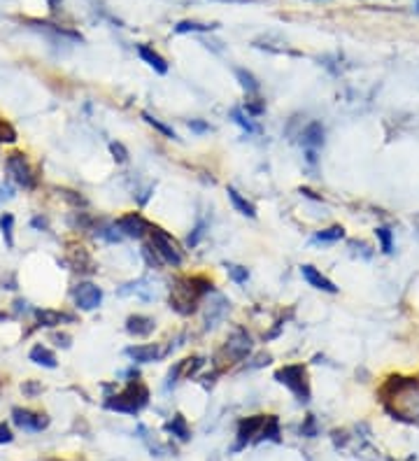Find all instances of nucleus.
Returning a JSON list of instances; mask_svg holds the SVG:
<instances>
[{
  "label": "nucleus",
  "mask_w": 419,
  "mask_h": 461,
  "mask_svg": "<svg viewBox=\"0 0 419 461\" xmlns=\"http://www.w3.org/2000/svg\"><path fill=\"white\" fill-rule=\"evenodd\" d=\"M209 289V284L205 280H187L180 282L177 287H173L171 294V305L177 310L180 315H191L196 310V303L198 298Z\"/></svg>",
  "instance_id": "1"
},
{
  "label": "nucleus",
  "mask_w": 419,
  "mask_h": 461,
  "mask_svg": "<svg viewBox=\"0 0 419 461\" xmlns=\"http://www.w3.org/2000/svg\"><path fill=\"white\" fill-rule=\"evenodd\" d=\"M147 398H150V391H147L145 384L143 382H131L124 389V394L112 396L105 405L110 410H117V412H138L140 408H145L147 405Z\"/></svg>",
  "instance_id": "2"
},
{
  "label": "nucleus",
  "mask_w": 419,
  "mask_h": 461,
  "mask_svg": "<svg viewBox=\"0 0 419 461\" xmlns=\"http://www.w3.org/2000/svg\"><path fill=\"white\" fill-rule=\"evenodd\" d=\"M275 380L282 382L285 387H289L296 394L299 401H310V384H308V373L303 366L294 364V366H285L275 373Z\"/></svg>",
  "instance_id": "3"
},
{
  "label": "nucleus",
  "mask_w": 419,
  "mask_h": 461,
  "mask_svg": "<svg viewBox=\"0 0 419 461\" xmlns=\"http://www.w3.org/2000/svg\"><path fill=\"white\" fill-rule=\"evenodd\" d=\"M152 233V245H154V252L159 254L161 261L171 263V266H182V261H184V254H182V249L177 247V242H175L171 235L166 233L164 228L154 226L150 228Z\"/></svg>",
  "instance_id": "4"
},
{
  "label": "nucleus",
  "mask_w": 419,
  "mask_h": 461,
  "mask_svg": "<svg viewBox=\"0 0 419 461\" xmlns=\"http://www.w3.org/2000/svg\"><path fill=\"white\" fill-rule=\"evenodd\" d=\"M8 173H10V178L24 189H31L33 185H35V178H33V171H31L29 161H26L24 154H19V152L10 154L8 157Z\"/></svg>",
  "instance_id": "5"
},
{
  "label": "nucleus",
  "mask_w": 419,
  "mask_h": 461,
  "mask_svg": "<svg viewBox=\"0 0 419 461\" xmlns=\"http://www.w3.org/2000/svg\"><path fill=\"white\" fill-rule=\"evenodd\" d=\"M72 298H75V305L79 310H96L103 301V289L91 282H82L72 289Z\"/></svg>",
  "instance_id": "6"
},
{
  "label": "nucleus",
  "mask_w": 419,
  "mask_h": 461,
  "mask_svg": "<svg viewBox=\"0 0 419 461\" xmlns=\"http://www.w3.org/2000/svg\"><path fill=\"white\" fill-rule=\"evenodd\" d=\"M117 230L121 235H126V238H143V235L150 230L152 226L147 224L145 217H140L138 212H131V214H124L121 219L114 224Z\"/></svg>",
  "instance_id": "7"
},
{
  "label": "nucleus",
  "mask_w": 419,
  "mask_h": 461,
  "mask_svg": "<svg viewBox=\"0 0 419 461\" xmlns=\"http://www.w3.org/2000/svg\"><path fill=\"white\" fill-rule=\"evenodd\" d=\"M166 354V350L161 347L157 343H150V345H131L126 347V357L133 359L138 364H152V361H159L161 357Z\"/></svg>",
  "instance_id": "8"
},
{
  "label": "nucleus",
  "mask_w": 419,
  "mask_h": 461,
  "mask_svg": "<svg viewBox=\"0 0 419 461\" xmlns=\"http://www.w3.org/2000/svg\"><path fill=\"white\" fill-rule=\"evenodd\" d=\"M12 419H15L17 426H22V429H26V431H40V429H45V426L49 424V419H47L45 415H35V412L22 410V408H15V412H12Z\"/></svg>",
  "instance_id": "9"
},
{
  "label": "nucleus",
  "mask_w": 419,
  "mask_h": 461,
  "mask_svg": "<svg viewBox=\"0 0 419 461\" xmlns=\"http://www.w3.org/2000/svg\"><path fill=\"white\" fill-rule=\"evenodd\" d=\"M154 327H157V322L147 315H131L126 320V331L135 338H147L154 331Z\"/></svg>",
  "instance_id": "10"
},
{
  "label": "nucleus",
  "mask_w": 419,
  "mask_h": 461,
  "mask_svg": "<svg viewBox=\"0 0 419 461\" xmlns=\"http://www.w3.org/2000/svg\"><path fill=\"white\" fill-rule=\"evenodd\" d=\"M249 350H252V341H249V336L245 331H235V336L228 341L226 345V352L228 357L235 359V361H240V359H245L249 354Z\"/></svg>",
  "instance_id": "11"
},
{
  "label": "nucleus",
  "mask_w": 419,
  "mask_h": 461,
  "mask_svg": "<svg viewBox=\"0 0 419 461\" xmlns=\"http://www.w3.org/2000/svg\"><path fill=\"white\" fill-rule=\"evenodd\" d=\"M301 273H303V277L308 280L310 287H315V289H319V291H326V294H335V291H338L335 284L331 282L326 275H322L315 266H303Z\"/></svg>",
  "instance_id": "12"
},
{
  "label": "nucleus",
  "mask_w": 419,
  "mask_h": 461,
  "mask_svg": "<svg viewBox=\"0 0 419 461\" xmlns=\"http://www.w3.org/2000/svg\"><path fill=\"white\" fill-rule=\"evenodd\" d=\"M138 54H140V58L145 61L147 65L150 68H154L159 75H166L168 72V63H166V58L161 56V54H157L152 49V47H147V45H140L138 47Z\"/></svg>",
  "instance_id": "13"
},
{
  "label": "nucleus",
  "mask_w": 419,
  "mask_h": 461,
  "mask_svg": "<svg viewBox=\"0 0 419 461\" xmlns=\"http://www.w3.org/2000/svg\"><path fill=\"white\" fill-rule=\"evenodd\" d=\"M263 422H266V417H261V415L249 417L247 422H242V424H240V431H238V447H245L249 440H252L254 433L263 426Z\"/></svg>",
  "instance_id": "14"
},
{
  "label": "nucleus",
  "mask_w": 419,
  "mask_h": 461,
  "mask_svg": "<svg viewBox=\"0 0 419 461\" xmlns=\"http://www.w3.org/2000/svg\"><path fill=\"white\" fill-rule=\"evenodd\" d=\"M31 361L38 364V366H45V368H56V354L45 347V345H35V347L31 350Z\"/></svg>",
  "instance_id": "15"
},
{
  "label": "nucleus",
  "mask_w": 419,
  "mask_h": 461,
  "mask_svg": "<svg viewBox=\"0 0 419 461\" xmlns=\"http://www.w3.org/2000/svg\"><path fill=\"white\" fill-rule=\"evenodd\" d=\"M303 145L308 149H317L324 145V126L319 121H313V124L303 131Z\"/></svg>",
  "instance_id": "16"
},
{
  "label": "nucleus",
  "mask_w": 419,
  "mask_h": 461,
  "mask_svg": "<svg viewBox=\"0 0 419 461\" xmlns=\"http://www.w3.org/2000/svg\"><path fill=\"white\" fill-rule=\"evenodd\" d=\"M228 198H231V203H233L235 210H238L240 214L249 217V219H254V217H256V208H254L247 198H242V196L235 192L233 187H228Z\"/></svg>",
  "instance_id": "17"
},
{
  "label": "nucleus",
  "mask_w": 419,
  "mask_h": 461,
  "mask_svg": "<svg viewBox=\"0 0 419 461\" xmlns=\"http://www.w3.org/2000/svg\"><path fill=\"white\" fill-rule=\"evenodd\" d=\"M35 317L42 327H58L63 320H70V317L61 315V313H56V310H35Z\"/></svg>",
  "instance_id": "18"
},
{
  "label": "nucleus",
  "mask_w": 419,
  "mask_h": 461,
  "mask_svg": "<svg viewBox=\"0 0 419 461\" xmlns=\"http://www.w3.org/2000/svg\"><path fill=\"white\" fill-rule=\"evenodd\" d=\"M235 77H238V82H240V86L245 89L247 93H256L259 91V82H256V77L249 70H245V68H238L235 70Z\"/></svg>",
  "instance_id": "19"
},
{
  "label": "nucleus",
  "mask_w": 419,
  "mask_h": 461,
  "mask_svg": "<svg viewBox=\"0 0 419 461\" xmlns=\"http://www.w3.org/2000/svg\"><path fill=\"white\" fill-rule=\"evenodd\" d=\"M217 24H198V22H180L175 26V33H207L214 31Z\"/></svg>",
  "instance_id": "20"
},
{
  "label": "nucleus",
  "mask_w": 419,
  "mask_h": 461,
  "mask_svg": "<svg viewBox=\"0 0 419 461\" xmlns=\"http://www.w3.org/2000/svg\"><path fill=\"white\" fill-rule=\"evenodd\" d=\"M345 238V228L342 226H331L326 230H319L315 235V242H335V240H342Z\"/></svg>",
  "instance_id": "21"
},
{
  "label": "nucleus",
  "mask_w": 419,
  "mask_h": 461,
  "mask_svg": "<svg viewBox=\"0 0 419 461\" xmlns=\"http://www.w3.org/2000/svg\"><path fill=\"white\" fill-rule=\"evenodd\" d=\"M143 119H145V121H147V124H150V126H154V128H157V131H161V133H164L166 138H173V140H177V133H175L171 126H166V124H164V121H161V119L152 117L150 112H143Z\"/></svg>",
  "instance_id": "22"
},
{
  "label": "nucleus",
  "mask_w": 419,
  "mask_h": 461,
  "mask_svg": "<svg viewBox=\"0 0 419 461\" xmlns=\"http://www.w3.org/2000/svg\"><path fill=\"white\" fill-rule=\"evenodd\" d=\"M12 226H15V217L12 214L0 217V228H3V238H5V245L8 247L15 245V238H12Z\"/></svg>",
  "instance_id": "23"
},
{
  "label": "nucleus",
  "mask_w": 419,
  "mask_h": 461,
  "mask_svg": "<svg viewBox=\"0 0 419 461\" xmlns=\"http://www.w3.org/2000/svg\"><path fill=\"white\" fill-rule=\"evenodd\" d=\"M231 119H233L238 126L245 128L247 133H254V131H256V126L252 124V119H249V114H245L242 110H238V107H235V110H231Z\"/></svg>",
  "instance_id": "24"
},
{
  "label": "nucleus",
  "mask_w": 419,
  "mask_h": 461,
  "mask_svg": "<svg viewBox=\"0 0 419 461\" xmlns=\"http://www.w3.org/2000/svg\"><path fill=\"white\" fill-rule=\"evenodd\" d=\"M168 431L177 433V436H180L182 440H187V438H189V431H187V422H184V417H182V415L173 417V422L168 424Z\"/></svg>",
  "instance_id": "25"
},
{
  "label": "nucleus",
  "mask_w": 419,
  "mask_h": 461,
  "mask_svg": "<svg viewBox=\"0 0 419 461\" xmlns=\"http://www.w3.org/2000/svg\"><path fill=\"white\" fill-rule=\"evenodd\" d=\"M245 112L249 114V117H261V114L266 112V103H263L261 98L247 100V105H245Z\"/></svg>",
  "instance_id": "26"
},
{
  "label": "nucleus",
  "mask_w": 419,
  "mask_h": 461,
  "mask_svg": "<svg viewBox=\"0 0 419 461\" xmlns=\"http://www.w3.org/2000/svg\"><path fill=\"white\" fill-rule=\"evenodd\" d=\"M110 152L117 164H126L128 161V149L121 145V142H110Z\"/></svg>",
  "instance_id": "27"
},
{
  "label": "nucleus",
  "mask_w": 419,
  "mask_h": 461,
  "mask_svg": "<svg viewBox=\"0 0 419 461\" xmlns=\"http://www.w3.org/2000/svg\"><path fill=\"white\" fill-rule=\"evenodd\" d=\"M228 268V275H231V280L233 282H238V284H242V282H247V277H249V270L247 268H242V266H226Z\"/></svg>",
  "instance_id": "28"
},
{
  "label": "nucleus",
  "mask_w": 419,
  "mask_h": 461,
  "mask_svg": "<svg viewBox=\"0 0 419 461\" xmlns=\"http://www.w3.org/2000/svg\"><path fill=\"white\" fill-rule=\"evenodd\" d=\"M375 235H377V238H380V242H382V252L391 254V230L384 228V226H380V228H375Z\"/></svg>",
  "instance_id": "29"
},
{
  "label": "nucleus",
  "mask_w": 419,
  "mask_h": 461,
  "mask_svg": "<svg viewBox=\"0 0 419 461\" xmlns=\"http://www.w3.org/2000/svg\"><path fill=\"white\" fill-rule=\"evenodd\" d=\"M17 140V133L8 121L0 119V142H15Z\"/></svg>",
  "instance_id": "30"
},
{
  "label": "nucleus",
  "mask_w": 419,
  "mask_h": 461,
  "mask_svg": "<svg viewBox=\"0 0 419 461\" xmlns=\"http://www.w3.org/2000/svg\"><path fill=\"white\" fill-rule=\"evenodd\" d=\"M203 235H205V224H198V226H196V230H193V235H189V247H196L198 245V240L203 238Z\"/></svg>",
  "instance_id": "31"
},
{
  "label": "nucleus",
  "mask_w": 419,
  "mask_h": 461,
  "mask_svg": "<svg viewBox=\"0 0 419 461\" xmlns=\"http://www.w3.org/2000/svg\"><path fill=\"white\" fill-rule=\"evenodd\" d=\"M189 128H191V131H196V133H207V131H209V126L205 124V121H198V119L189 121Z\"/></svg>",
  "instance_id": "32"
},
{
  "label": "nucleus",
  "mask_w": 419,
  "mask_h": 461,
  "mask_svg": "<svg viewBox=\"0 0 419 461\" xmlns=\"http://www.w3.org/2000/svg\"><path fill=\"white\" fill-rule=\"evenodd\" d=\"M12 440V433L5 424H0V443H10Z\"/></svg>",
  "instance_id": "33"
},
{
  "label": "nucleus",
  "mask_w": 419,
  "mask_h": 461,
  "mask_svg": "<svg viewBox=\"0 0 419 461\" xmlns=\"http://www.w3.org/2000/svg\"><path fill=\"white\" fill-rule=\"evenodd\" d=\"M5 198H12V189H5V187H0V203H3Z\"/></svg>",
  "instance_id": "34"
},
{
  "label": "nucleus",
  "mask_w": 419,
  "mask_h": 461,
  "mask_svg": "<svg viewBox=\"0 0 419 461\" xmlns=\"http://www.w3.org/2000/svg\"><path fill=\"white\" fill-rule=\"evenodd\" d=\"M219 3H238V5H247V3H259V0H219Z\"/></svg>",
  "instance_id": "35"
},
{
  "label": "nucleus",
  "mask_w": 419,
  "mask_h": 461,
  "mask_svg": "<svg viewBox=\"0 0 419 461\" xmlns=\"http://www.w3.org/2000/svg\"><path fill=\"white\" fill-rule=\"evenodd\" d=\"M24 389H26V391H38L40 387H38V384H26V387H24Z\"/></svg>",
  "instance_id": "36"
},
{
  "label": "nucleus",
  "mask_w": 419,
  "mask_h": 461,
  "mask_svg": "<svg viewBox=\"0 0 419 461\" xmlns=\"http://www.w3.org/2000/svg\"><path fill=\"white\" fill-rule=\"evenodd\" d=\"M47 3H49V5H52V8H54V5H58V3H61V0H47Z\"/></svg>",
  "instance_id": "37"
}]
</instances>
